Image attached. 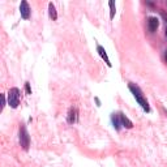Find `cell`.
I'll return each instance as SVG.
<instances>
[{
	"label": "cell",
	"mask_w": 167,
	"mask_h": 167,
	"mask_svg": "<svg viewBox=\"0 0 167 167\" xmlns=\"http://www.w3.org/2000/svg\"><path fill=\"white\" fill-rule=\"evenodd\" d=\"M159 26V20L158 17H154V16H150V17L148 18V29L150 33H154L155 30L158 29Z\"/></svg>",
	"instance_id": "obj_6"
},
{
	"label": "cell",
	"mask_w": 167,
	"mask_h": 167,
	"mask_svg": "<svg viewBox=\"0 0 167 167\" xmlns=\"http://www.w3.org/2000/svg\"><path fill=\"white\" fill-rule=\"evenodd\" d=\"M94 99H96V103H97V106L99 107V106H101V101H99V98H98V97H96Z\"/></svg>",
	"instance_id": "obj_14"
},
{
	"label": "cell",
	"mask_w": 167,
	"mask_h": 167,
	"mask_svg": "<svg viewBox=\"0 0 167 167\" xmlns=\"http://www.w3.org/2000/svg\"><path fill=\"white\" fill-rule=\"evenodd\" d=\"M48 16L52 21L58 20V10H56V8H55L54 3H48Z\"/></svg>",
	"instance_id": "obj_10"
},
{
	"label": "cell",
	"mask_w": 167,
	"mask_h": 167,
	"mask_svg": "<svg viewBox=\"0 0 167 167\" xmlns=\"http://www.w3.org/2000/svg\"><path fill=\"white\" fill-rule=\"evenodd\" d=\"M108 7H110V20H114L115 12H116V7H115V3L112 2V0L108 2Z\"/></svg>",
	"instance_id": "obj_11"
},
{
	"label": "cell",
	"mask_w": 167,
	"mask_h": 167,
	"mask_svg": "<svg viewBox=\"0 0 167 167\" xmlns=\"http://www.w3.org/2000/svg\"><path fill=\"white\" fill-rule=\"evenodd\" d=\"M161 14H162V17H163V18L166 20V22H167V14H166V13H163V12H162V13H161Z\"/></svg>",
	"instance_id": "obj_15"
},
{
	"label": "cell",
	"mask_w": 167,
	"mask_h": 167,
	"mask_svg": "<svg viewBox=\"0 0 167 167\" xmlns=\"http://www.w3.org/2000/svg\"><path fill=\"white\" fill-rule=\"evenodd\" d=\"M165 35H166V38H167V27H166V30H165Z\"/></svg>",
	"instance_id": "obj_17"
},
{
	"label": "cell",
	"mask_w": 167,
	"mask_h": 167,
	"mask_svg": "<svg viewBox=\"0 0 167 167\" xmlns=\"http://www.w3.org/2000/svg\"><path fill=\"white\" fill-rule=\"evenodd\" d=\"M20 89L18 88H12L9 89V92L7 94V99H8V104L12 108H17L18 104H20Z\"/></svg>",
	"instance_id": "obj_2"
},
{
	"label": "cell",
	"mask_w": 167,
	"mask_h": 167,
	"mask_svg": "<svg viewBox=\"0 0 167 167\" xmlns=\"http://www.w3.org/2000/svg\"><path fill=\"white\" fill-rule=\"evenodd\" d=\"M30 7H29V3L26 0H22L21 4H20V14L24 20H29L30 18Z\"/></svg>",
	"instance_id": "obj_4"
},
{
	"label": "cell",
	"mask_w": 167,
	"mask_h": 167,
	"mask_svg": "<svg viewBox=\"0 0 167 167\" xmlns=\"http://www.w3.org/2000/svg\"><path fill=\"white\" fill-rule=\"evenodd\" d=\"M97 52H98V55H99V56H101V58L104 60L106 65H107V67H110V68H111V67H112V64H111L110 59H108V56H107V52H106V50H104L102 46H99V44H98V46H97Z\"/></svg>",
	"instance_id": "obj_7"
},
{
	"label": "cell",
	"mask_w": 167,
	"mask_h": 167,
	"mask_svg": "<svg viewBox=\"0 0 167 167\" xmlns=\"http://www.w3.org/2000/svg\"><path fill=\"white\" fill-rule=\"evenodd\" d=\"M20 145L22 146V149L27 152L30 146V136H29V132H27L26 127L25 125H21L20 127Z\"/></svg>",
	"instance_id": "obj_3"
},
{
	"label": "cell",
	"mask_w": 167,
	"mask_h": 167,
	"mask_svg": "<svg viewBox=\"0 0 167 167\" xmlns=\"http://www.w3.org/2000/svg\"><path fill=\"white\" fill-rule=\"evenodd\" d=\"M119 116H120V121H121V127L127 128V129H132L133 128V123L127 118V116L123 114V112H119Z\"/></svg>",
	"instance_id": "obj_8"
},
{
	"label": "cell",
	"mask_w": 167,
	"mask_h": 167,
	"mask_svg": "<svg viewBox=\"0 0 167 167\" xmlns=\"http://www.w3.org/2000/svg\"><path fill=\"white\" fill-rule=\"evenodd\" d=\"M2 111L4 110V107H5V103H7V101H5V94H2Z\"/></svg>",
	"instance_id": "obj_13"
},
{
	"label": "cell",
	"mask_w": 167,
	"mask_h": 167,
	"mask_svg": "<svg viewBox=\"0 0 167 167\" xmlns=\"http://www.w3.org/2000/svg\"><path fill=\"white\" fill-rule=\"evenodd\" d=\"M25 92H26L27 96H30V94H31V88H30V82L29 81L25 82Z\"/></svg>",
	"instance_id": "obj_12"
},
{
	"label": "cell",
	"mask_w": 167,
	"mask_h": 167,
	"mask_svg": "<svg viewBox=\"0 0 167 167\" xmlns=\"http://www.w3.org/2000/svg\"><path fill=\"white\" fill-rule=\"evenodd\" d=\"M128 89H129L131 93L133 94V97H135L136 102L141 106V108L145 111V112H150V106H149L148 101L145 99V97H144V94H142V90H141V89L138 88L136 84H132V82L128 84Z\"/></svg>",
	"instance_id": "obj_1"
},
{
	"label": "cell",
	"mask_w": 167,
	"mask_h": 167,
	"mask_svg": "<svg viewBox=\"0 0 167 167\" xmlns=\"http://www.w3.org/2000/svg\"><path fill=\"white\" fill-rule=\"evenodd\" d=\"M111 123H112L114 128L116 131H120L121 128V121H120V116H119V112L118 114H112L111 115Z\"/></svg>",
	"instance_id": "obj_9"
},
{
	"label": "cell",
	"mask_w": 167,
	"mask_h": 167,
	"mask_svg": "<svg viewBox=\"0 0 167 167\" xmlns=\"http://www.w3.org/2000/svg\"><path fill=\"white\" fill-rule=\"evenodd\" d=\"M77 119H79V110L76 107H71L69 111H68V115H67V121H68V124L73 125Z\"/></svg>",
	"instance_id": "obj_5"
},
{
	"label": "cell",
	"mask_w": 167,
	"mask_h": 167,
	"mask_svg": "<svg viewBox=\"0 0 167 167\" xmlns=\"http://www.w3.org/2000/svg\"><path fill=\"white\" fill-rule=\"evenodd\" d=\"M165 60H166V62H167V50H166V51H165Z\"/></svg>",
	"instance_id": "obj_16"
},
{
	"label": "cell",
	"mask_w": 167,
	"mask_h": 167,
	"mask_svg": "<svg viewBox=\"0 0 167 167\" xmlns=\"http://www.w3.org/2000/svg\"><path fill=\"white\" fill-rule=\"evenodd\" d=\"M163 111H165V112H166V115H167V108H165V107H163Z\"/></svg>",
	"instance_id": "obj_18"
}]
</instances>
